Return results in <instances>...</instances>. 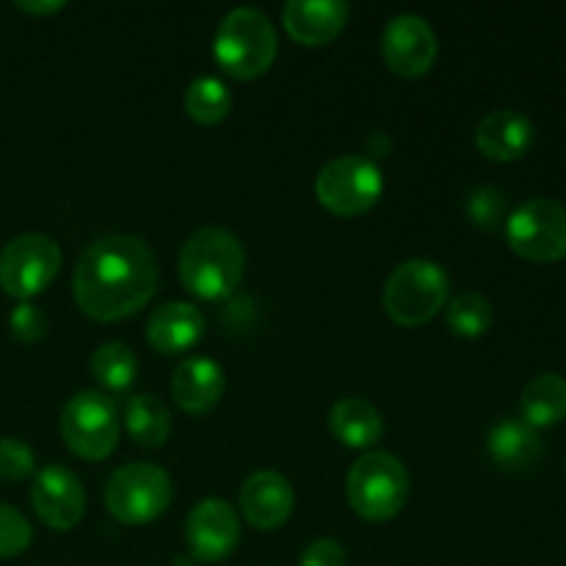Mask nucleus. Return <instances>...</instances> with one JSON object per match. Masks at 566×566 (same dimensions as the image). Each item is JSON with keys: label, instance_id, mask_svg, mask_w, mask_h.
Segmentation results:
<instances>
[{"label": "nucleus", "instance_id": "obj_1", "mask_svg": "<svg viewBox=\"0 0 566 566\" xmlns=\"http://www.w3.org/2000/svg\"><path fill=\"white\" fill-rule=\"evenodd\" d=\"M153 247L136 235H105L81 254L72 276L75 302L88 318L114 324L138 313L158 291Z\"/></svg>", "mask_w": 566, "mask_h": 566}, {"label": "nucleus", "instance_id": "obj_2", "mask_svg": "<svg viewBox=\"0 0 566 566\" xmlns=\"http://www.w3.org/2000/svg\"><path fill=\"white\" fill-rule=\"evenodd\" d=\"M247 252L235 232L224 227H202L180 249V280L191 296L221 302L241 285Z\"/></svg>", "mask_w": 566, "mask_h": 566}, {"label": "nucleus", "instance_id": "obj_3", "mask_svg": "<svg viewBox=\"0 0 566 566\" xmlns=\"http://www.w3.org/2000/svg\"><path fill=\"white\" fill-rule=\"evenodd\" d=\"M280 53L276 25L265 11L254 6H238L227 11L213 36V55L227 75L238 81H254L274 66Z\"/></svg>", "mask_w": 566, "mask_h": 566}, {"label": "nucleus", "instance_id": "obj_4", "mask_svg": "<svg viewBox=\"0 0 566 566\" xmlns=\"http://www.w3.org/2000/svg\"><path fill=\"white\" fill-rule=\"evenodd\" d=\"M412 481L407 464L387 451H368L346 475V497L354 514L368 523H387L407 506Z\"/></svg>", "mask_w": 566, "mask_h": 566}, {"label": "nucleus", "instance_id": "obj_5", "mask_svg": "<svg viewBox=\"0 0 566 566\" xmlns=\"http://www.w3.org/2000/svg\"><path fill=\"white\" fill-rule=\"evenodd\" d=\"M451 280L434 260L412 258L392 269L385 282V313L398 326H423L448 304Z\"/></svg>", "mask_w": 566, "mask_h": 566}, {"label": "nucleus", "instance_id": "obj_6", "mask_svg": "<svg viewBox=\"0 0 566 566\" xmlns=\"http://www.w3.org/2000/svg\"><path fill=\"white\" fill-rule=\"evenodd\" d=\"M175 497V484L164 468L153 462L122 464L105 481L103 501L111 517L125 525H147L158 520Z\"/></svg>", "mask_w": 566, "mask_h": 566}, {"label": "nucleus", "instance_id": "obj_7", "mask_svg": "<svg viewBox=\"0 0 566 566\" xmlns=\"http://www.w3.org/2000/svg\"><path fill=\"white\" fill-rule=\"evenodd\" d=\"M385 193V175L370 155H337L315 177V197L340 219L365 216Z\"/></svg>", "mask_w": 566, "mask_h": 566}, {"label": "nucleus", "instance_id": "obj_8", "mask_svg": "<svg viewBox=\"0 0 566 566\" xmlns=\"http://www.w3.org/2000/svg\"><path fill=\"white\" fill-rule=\"evenodd\" d=\"M61 437L77 459L103 462L119 446L122 423L114 398L99 390L75 392L61 409Z\"/></svg>", "mask_w": 566, "mask_h": 566}, {"label": "nucleus", "instance_id": "obj_9", "mask_svg": "<svg viewBox=\"0 0 566 566\" xmlns=\"http://www.w3.org/2000/svg\"><path fill=\"white\" fill-rule=\"evenodd\" d=\"M506 243L531 263H558L566 258V205L536 197L517 205L506 219Z\"/></svg>", "mask_w": 566, "mask_h": 566}, {"label": "nucleus", "instance_id": "obj_10", "mask_svg": "<svg viewBox=\"0 0 566 566\" xmlns=\"http://www.w3.org/2000/svg\"><path fill=\"white\" fill-rule=\"evenodd\" d=\"M61 247L44 232H22L0 249V287L20 302L50 287L61 271Z\"/></svg>", "mask_w": 566, "mask_h": 566}, {"label": "nucleus", "instance_id": "obj_11", "mask_svg": "<svg viewBox=\"0 0 566 566\" xmlns=\"http://www.w3.org/2000/svg\"><path fill=\"white\" fill-rule=\"evenodd\" d=\"M241 545V520L224 497H205L186 517L188 556L199 564H219Z\"/></svg>", "mask_w": 566, "mask_h": 566}, {"label": "nucleus", "instance_id": "obj_12", "mask_svg": "<svg viewBox=\"0 0 566 566\" xmlns=\"http://www.w3.org/2000/svg\"><path fill=\"white\" fill-rule=\"evenodd\" d=\"M437 53H440V42L426 17L398 14L392 17L381 33V55L390 72L398 77H420L434 66Z\"/></svg>", "mask_w": 566, "mask_h": 566}, {"label": "nucleus", "instance_id": "obj_13", "mask_svg": "<svg viewBox=\"0 0 566 566\" xmlns=\"http://www.w3.org/2000/svg\"><path fill=\"white\" fill-rule=\"evenodd\" d=\"M36 517L53 531H72L86 514V492L81 479L64 464H48L36 473L31 486Z\"/></svg>", "mask_w": 566, "mask_h": 566}, {"label": "nucleus", "instance_id": "obj_14", "mask_svg": "<svg viewBox=\"0 0 566 566\" xmlns=\"http://www.w3.org/2000/svg\"><path fill=\"white\" fill-rule=\"evenodd\" d=\"M296 506L291 481L276 470H258L243 481L238 492V509L258 531H276L287 523Z\"/></svg>", "mask_w": 566, "mask_h": 566}, {"label": "nucleus", "instance_id": "obj_15", "mask_svg": "<svg viewBox=\"0 0 566 566\" xmlns=\"http://www.w3.org/2000/svg\"><path fill=\"white\" fill-rule=\"evenodd\" d=\"M352 20V6L343 0H287L282 6V25L293 42L321 48L343 33Z\"/></svg>", "mask_w": 566, "mask_h": 566}, {"label": "nucleus", "instance_id": "obj_16", "mask_svg": "<svg viewBox=\"0 0 566 566\" xmlns=\"http://www.w3.org/2000/svg\"><path fill=\"white\" fill-rule=\"evenodd\" d=\"M208 321L191 302H169L153 310L147 321V343L164 357L186 354L205 337Z\"/></svg>", "mask_w": 566, "mask_h": 566}, {"label": "nucleus", "instance_id": "obj_17", "mask_svg": "<svg viewBox=\"0 0 566 566\" xmlns=\"http://www.w3.org/2000/svg\"><path fill=\"white\" fill-rule=\"evenodd\" d=\"M536 127L525 114L514 108L490 111L475 127V147L484 158L509 164L520 160L531 147H534Z\"/></svg>", "mask_w": 566, "mask_h": 566}, {"label": "nucleus", "instance_id": "obj_18", "mask_svg": "<svg viewBox=\"0 0 566 566\" xmlns=\"http://www.w3.org/2000/svg\"><path fill=\"white\" fill-rule=\"evenodd\" d=\"M224 370L210 357H188L175 368L169 381L171 398L188 415H208L224 396Z\"/></svg>", "mask_w": 566, "mask_h": 566}, {"label": "nucleus", "instance_id": "obj_19", "mask_svg": "<svg viewBox=\"0 0 566 566\" xmlns=\"http://www.w3.org/2000/svg\"><path fill=\"white\" fill-rule=\"evenodd\" d=\"M326 423H329L332 437L340 446L354 448V451H370L385 437V420H381L379 409L365 401V398H340V401H335Z\"/></svg>", "mask_w": 566, "mask_h": 566}, {"label": "nucleus", "instance_id": "obj_20", "mask_svg": "<svg viewBox=\"0 0 566 566\" xmlns=\"http://www.w3.org/2000/svg\"><path fill=\"white\" fill-rule=\"evenodd\" d=\"M486 451L501 470H528L542 457V437L523 418H503L490 429Z\"/></svg>", "mask_w": 566, "mask_h": 566}, {"label": "nucleus", "instance_id": "obj_21", "mask_svg": "<svg viewBox=\"0 0 566 566\" xmlns=\"http://www.w3.org/2000/svg\"><path fill=\"white\" fill-rule=\"evenodd\" d=\"M525 423L539 429H551L566 420V379L558 374H542L525 385L520 396Z\"/></svg>", "mask_w": 566, "mask_h": 566}, {"label": "nucleus", "instance_id": "obj_22", "mask_svg": "<svg viewBox=\"0 0 566 566\" xmlns=\"http://www.w3.org/2000/svg\"><path fill=\"white\" fill-rule=\"evenodd\" d=\"M125 426L136 446L164 448L171 437V412L158 396L138 392L127 398Z\"/></svg>", "mask_w": 566, "mask_h": 566}, {"label": "nucleus", "instance_id": "obj_23", "mask_svg": "<svg viewBox=\"0 0 566 566\" xmlns=\"http://www.w3.org/2000/svg\"><path fill=\"white\" fill-rule=\"evenodd\" d=\"M136 374L138 359L133 354V348H127L125 343H103L92 354V376L105 392H114V396L127 392L133 387V381H136Z\"/></svg>", "mask_w": 566, "mask_h": 566}, {"label": "nucleus", "instance_id": "obj_24", "mask_svg": "<svg viewBox=\"0 0 566 566\" xmlns=\"http://www.w3.org/2000/svg\"><path fill=\"white\" fill-rule=\"evenodd\" d=\"M232 111V92L221 77L216 75H199L186 88V114L191 116L197 125H219L230 116Z\"/></svg>", "mask_w": 566, "mask_h": 566}, {"label": "nucleus", "instance_id": "obj_25", "mask_svg": "<svg viewBox=\"0 0 566 566\" xmlns=\"http://www.w3.org/2000/svg\"><path fill=\"white\" fill-rule=\"evenodd\" d=\"M446 321L448 329L459 337H484L486 332L495 324V310L492 302L479 291H462L459 296H453L446 307Z\"/></svg>", "mask_w": 566, "mask_h": 566}, {"label": "nucleus", "instance_id": "obj_26", "mask_svg": "<svg viewBox=\"0 0 566 566\" xmlns=\"http://www.w3.org/2000/svg\"><path fill=\"white\" fill-rule=\"evenodd\" d=\"M464 210H468V219L473 221V227L479 230L492 232L501 224H506V197L497 191L495 186H479L468 193V202H464Z\"/></svg>", "mask_w": 566, "mask_h": 566}, {"label": "nucleus", "instance_id": "obj_27", "mask_svg": "<svg viewBox=\"0 0 566 566\" xmlns=\"http://www.w3.org/2000/svg\"><path fill=\"white\" fill-rule=\"evenodd\" d=\"M33 531L22 512L9 503H0V558H14L31 547Z\"/></svg>", "mask_w": 566, "mask_h": 566}, {"label": "nucleus", "instance_id": "obj_28", "mask_svg": "<svg viewBox=\"0 0 566 566\" xmlns=\"http://www.w3.org/2000/svg\"><path fill=\"white\" fill-rule=\"evenodd\" d=\"M36 459L28 442L17 437H0V479L22 481L33 473Z\"/></svg>", "mask_w": 566, "mask_h": 566}, {"label": "nucleus", "instance_id": "obj_29", "mask_svg": "<svg viewBox=\"0 0 566 566\" xmlns=\"http://www.w3.org/2000/svg\"><path fill=\"white\" fill-rule=\"evenodd\" d=\"M11 337L20 343H39L48 335V315L31 302H20L9 315Z\"/></svg>", "mask_w": 566, "mask_h": 566}, {"label": "nucleus", "instance_id": "obj_30", "mask_svg": "<svg viewBox=\"0 0 566 566\" xmlns=\"http://www.w3.org/2000/svg\"><path fill=\"white\" fill-rule=\"evenodd\" d=\"M348 553L346 547L340 545L332 536H321V539L310 542L302 551V558H298V566H346Z\"/></svg>", "mask_w": 566, "mask_h": 566}, {"label": "nucleus", "instance_id": "obj_31", "mask_svg": "<svg viewBox=\"0 0 566 566\" xmlns=\"http://www.w3.org/2000/svg\"><path fill=\"white\" fill-rule=\"evenodd\" d=\"M17 9L28 11V14H55V11L64 9V0H17Z\"/></svg>", "mask_w": 566, "mask_h": 566}]
</instances>
